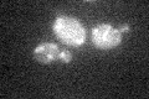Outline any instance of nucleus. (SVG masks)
Masks as SVG:
<instances>
[{"mask_svg":"<svg viewBox=\"0 0 149 99\" xmlns=\"http://www.w3.org/2000/svg\"><path fill=\"white\" fill-rule=\"evenodd\" d=\"M54 32L58 40L72 47L83 45L86 40V30L83 25L74 17L58 16L54 24Z\"/></svg>","mask_w":149,"mask_h":99,"instance_id":"f257e3e1","label":"nucleus"},{"mask_svg":"<svg viewBox=\"0 0 149 99\" xmlns=\"http://www.w3.org/2000/svg\"><path fill=\"white\" fill-rule=\"evenodd\" d=\"M60 48L54 42H45L39 45L34 51V57L40 63H51L58 60Z\"/></svg>","mask_w":149,"mask_h":99,"instance_id":"7ed1b4c3","label":"nucleus"},{"mask_svg":"<svg viewBox=\"0 0 149 99\" xmlns=\"http://www.w3.org/2000/svg\"><path fill=\"white\" fill-rule=\"evenodd\" d=\"M122 41V34L109 24H101L92 30V42L101 50L117 47Z\"/></svg>","mask_w":149,"mask_h":99,"instance_id":"f03ea898","label":"nucleus"},{"mask_svg":"<svg viewBox=\"0 0 149 99\" xmlns=\"http://www.w3.org/2000/svg\"><path fill=\"white\" fill-rule=\"evenodd\" d=\"M58 60L63 63H68L71 62L72 60V53L67 50H60V53H58Z\"/></svg>","mask_w":149,"mask_h":99,"instance_id":"20e7f679","label":"nucleus"},{"mask_svg":"<svg viewBox=\"0 0 149 99\" xmlns=\"http://www.w3.org/2000/svg\"><path fill=\"white\" fill-rule=\"evenodd\" d=\"M118 31L120 32V34H122V32H128V31H129V26H128V25H122V26H120L119 29H118Z\"/></svg>","mask_w":149,"mask_h":99,"instance_id":"39448f33","label":"nucleus"}]
</instances>
